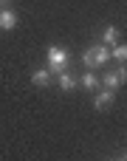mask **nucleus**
Returning <instances> with one entry per match:
<instances>
[{
    "label": "nucleus",
    "instance_id": "nucleus-1",
    "mask_svg": "<svg viewBox=\"0 0 127 161\" xmlns=\"http://www.w3.org/2000/svg\"><path fill=\"white\" fill-rule=\"evenodd\" d=\"M110 62V48L108 45H91V48H85V54H82V65L85 68H91V71H96V68H102V65H108Z\"/></svg>",
    "mask_w": 127,
    "mask_h": 161
},
{
    "label": "nucleus",
    "instance_id": "nucleus-2",
    "mask_svg": "<svg viewBox=\"0 0 127 161\" xmlns=\"http://www.w3.org/2000/svg\"><path fill=\"white\" fill-rule=\"evenodd\" d=\"M45 57H48V71H51V74L65 71V65L71 62V51H68L65 45H48Z\"/></svg>",
    "mask_w": 127,
    "mask_h": 161
},
{
    "label": "nucleus",
    "instance_id": "nucleus-3",
    "mask_svg": "<svg viewBox=\"0 0 127 161\" xmlns=\"http://www.w3.org/2000/svg\"><path fill=\"white\" fill-rule=\"evenodd\" d=\"M124 79H127V71H124V65H122L119 71H110V74H105V76H99V82H102V88H108V91H116L119 85H124Z\"/></svg>",
    "mask_w": 127,
    "mask_h": 161
},
{
    "label": "nucleus",
    "instance_id": "nucleus-4",
    "mask_svg": "<svg viewBox=\"0 0 127 161\" xmlns=\"http://www.w3.org/2000/svg\"><path fill=\"white\" fill-rule=\"evenodd\" d=\"M110 105H113V91H108V88H102V91H99V88H96L93 108H96V110H108Z\"/></svg>",
    "mask_w": 127,
    "mask_h": 161
},
{
    "label": "nucleus",
    "instance_id": "nucleus-5",
    "mask_svg": "<svg viewBox=\"0 0 127 161\" xmlns=\"http://www.w3.org/2000/svg\"><path fill=\"white\" fill-rule=\"evenodd\" d=\"M14 28H17L14 8H0V31H14Z\"/></svg>",
    "mask_w": 127,
    "mask_h": 161
},
{
    "label": "nucleus",
    "instance_id": "nucleus-6",
    "mask_svg": "<svg viewBox=\"0 0 127 161\" xmlns=\"http://www.w3.org/2000/svg\"><path fill=\"white\" fill-rule=\"evenodd\" d=\"M31 82H34L37 88H45V85H51V82H54V74H51L48 68H40V71H34V74H31Z\"/></svg>",
    "mask_w": 127,
    "mask_h": 161
},
{
    "label": "nucleus",
    "instance_id": "nucleus-7",
    "mask_svg": "<svg viewBox=\"0 0 127 161\" xmlns=\"http://www.w3.org/2000/svg\"><path fill=\"white\" fill-rule=\"evenodd\" d=\"M79 85H82L85 91H96V88H99V76H96V71H91V68H88V71L79 76Z\"/></svg>",
    "mask_w": 127,
    "mask_h": 161
},
{
    "label": "nucleus",
    "instance_id": "nucleus-8",
    "mask_svg": "<svg viewBox=\"0 0 127 161\" xmlns=\"http://www.w3.org/2000/svg\"><path fill=\"white\" fill-rule=\"evenodd\" d=\"M57 85H59L62 91H74V88H76V76L68 74V71H59V74H57Z\"/></svg>",
    "mask_w": 127,
    "mask_h": 161
},
{
    "label": "nucleus",
    "instance_id": "nucleus-9",
    "mask_svg": "<svg viewBox=\"0 0 127 161\" xmlns=\"http://www.w3.org/2000/svg\"><path fill=\"white\" fill-rule=\"evenodd\" d=\"M110 59H119V62H124V59H127V45H124V42H113V48H110Z\"/></svg>",
    "mask_w": 127,
    "mask_h": 161
},
{
    "label": "nucleus",
    "instance_id": "nucleus-10",
    "mask_svg": "<svg viewBox=\"0 0 127 161\" xmlns=\"http://www.w3.org/2000/svg\"><path fill=\"white\" fill-rule=\"evenodd\" d=\"M105 42L108 45H113V42H119V28L110 23V25H105Z\"/></svg>",
    "mask_w": 127,
    "mask_h": 161
},
{
    "label": "nucleus",
    "instance_id": "nucleus-11",
    "mask_svg": "<svg viewBox=\"0 0 127 161\" xmlns=\"http://www.w3.org/2000/svg\"><path fill=\"white\" fill-rule=\"evenodd\" d=\"M0 6H8V0H0Z\"/></svg>",
    "mask_w": 127,
    "mask_h": 161
}]
</instances>
